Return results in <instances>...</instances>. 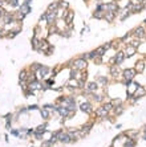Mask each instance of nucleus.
I'll use <instances>...</instances> for the list:
<instances>
[{"label":"nucleus","mask_w":146,"mask_h":147,"mask_svg":"<svg viewBox=\"0 0 146 147\" xmlns=\"http://www.w3.org/2000/svg\"><path fill=\"white\" fill-rule=\"evenodd\" d=\"M58 140H60L61 143H64V144H68V143H72L73 142V139H72L71 135H69L68 133H64V131H61L60 135H58Z\"/></svg>","instance_id":"f03ea898"},{"label":"nucleus","mask_w":146,"mask_h":147,"mask_svg":"<svg viewBox=\"0 0 146 147\" xmlns=\"http://www.w3.org/2000/svg\"><path fill=\"white\" fill-rule=\"evenodd\" d=\"M124 147H136V140L132 138H127V142L124 144Z\"/></svg>","instance_id":"5701e85b"},{"label":"nucleus","mask_w":146,"mask_h":147,"mask_svg":"<svg viewBox=\"0 0 146 147\" xmlns=\"http://www.w3.org/2000/svg\"><path fill=\"white\" fill-rule=\"evenodd\" d=\"M122 76H124L125 80H132L134 78V76H136V69H126L122 72Z\"/></svg>","instance_id":"20e7f679"},{"label":"nucleus","mask_w":146,"mask_h":147,"mask_svg":"<svg viewBox=\"0 0 146 147\" xmlns=\"http://www.w3.org/2000/svg\"><path fill=\"white\" fill-rule=\"evenodd\" d=\"M109 72H110V74H112L113 77H117V76H118V73H120L118 65H112V66L109 68Z\"/></svg>","instance_id":"4468645a"},{"label":"nucleus","mask_w":146,"mask_h":147,"mask_svg":"<svg viewBox=\"0 0 146 147\" xmlns=\"http://www.w3.org/2000/svg\"><path fill=\"white\" fill-rule=\"evenodd\" d=\"M96 57H97L96 50H92V52H89V53H88V60H94Z\"/></svg>","instance_id":"473e14b6"},{"label":"nucleus","mask_w":146,"mask_h":147,"mask_svg":"<svg viewBox=\"0 0 146 147\" xmlns=\"http://www.w3.org/2000/svg\"><path fill=\"white\" fill-rule=\"evenodd\" d=\"M125 60V53L124 52H118L116 56H114V65H121Z\"/></svg>","instance_id":"0eeeda50"},{"label":"nucleus","mask_w":146,"mask_h":147,"mask_svg":"<svg viewBox=\"0 0 146 147\" xmlns=\"http://www.w3.org/2000/svg\"><path fill=\"white\" fill-rule=\"evenodd\" d=\"M58 8V2H53L48 5V11H57Z\"/></svg>","instance_id":"a878e982"},{"label":"nucleus","mask_w":146,"mask_h":147,"mask_svg":"<svg viewBox=\"0 0 146 147\" xmlns=\"http://www.w3.org/2000/svg\"><path fill=\"white\" fill-rule=\"evenodd\" d=\"M105 52H106V50H105V49H104V46L101 45V46H98V48L96 49V54H97L98 57H102V56L105 54Z\"/></svg>","instance_id":"412c9836"},{"label":"nucleus","mask_w":146,"mask_h":147,"mask_svg":"<svg viewBox=\"0 0 146 147\" xmlns=\"http://www.w3.org/2000/svg\"><path fill=\"white\" fill-rule=\"evenodd\" d=\"M145 140H146V135H145Z\"/></svg>","instance_id":"8fccbe9b"},{"label":"nucleus","mask_w":146,"mask_h":147,"mask_svg":"<svg viewBox=\"0 0 146 147\" xmlns=\"http://www.w3.org/2000/svg\"><path fill=\"white\" fill-rule=\"evenodd\" d=\"M52 146H53V143H52L49 139L48 140H44V142L41 143V147H52Z\"/></svg>","instance_id":"72a5a7b5"},{"label":"nucleus","mask_w":146,"mask_h":147,"mask_svg":"<svg viewBox=\"0 0 146 147\" xmlns=\"http://www.w3.org/2000/svg\"><path fill=\"white\" fill-rule=\"evenodd\" d=\"M114 111H116V114H117V115H120V114L124 113V109H122V106H118V109L116 107V110H114Z\"/></svg>","instance_id":"4c0bfd02"},{"label":"nucleus","mask_w":146,"mask_h":147,"mask_svg":"<svg viewBox=\"0 0 146 147\" xmlns=\"http://www.w3.org/2000/svg\"><path fill=\"white\" fill-rule=\"evenodd\" d=\"M49 68L48 66H45V65H41V68L39 69V74H40V77H44V76H46L49 73Z\"/></svg>","instance_id":"f3484780"},{"label":"nucleus","mask_w":146,"mask_h":147,"mask_svg":"<svg viewBox=\"0 0 146 147\" xmlns=\"http://www.w3.org/2000/svg\"><path fill=\"white\" fill-rule=\"evenodd\" d=\"M106 11H112V12H114L117 15V12L120 11V7L118 4H117V2H110L106 4Z\"/></svg>","instance_id":"423d86ee"},{"label":"nucleus","mask_w":146,"mask_h":147,"mask_svg":"<svg viewBox=\"0 0 146 147\" xmlns=\"http://www.w3.org/2000/svg\"><path fill=\"white\" fill-rule=\"evenodd\" d=\"M102 46H104V49H105V50L110 49V48H112V41H108V43H105Z\"/></svg>","instance_id":"e433bc0d"},{"label":"nucleus","mask_w":146,"mask_h":147,"mask_svg":"<svg viewBox=\"0 0 146 147\" xmlns=\"http://www.w3.org/2000/svg\"><path fill=\"white\" fill-rule=\"evenodd\" d=\"M96 115H97V117H100V118H105V117L108 115V111L101 106V107H98V109L96 110Z\"/></svg>","instance_id":"f8f14e48"},{"label":"nucleus","mask_w":146,"mask_h":147,"mask_svg":"<svg viewBox=\"0 0 146 147\" xmlns=\"http://www.w3.org/2000/svg\"><path fill=\"white\" fill-rule=\"evenodd\" d=\"M46 19V12H44L41 16H40V21H43V20H45Z\"/></svg>","instance_id":"37998d69"},{"label":"nucleus","mask_w":146,"mask_h":147,"mask_svg":"<svg viewBox=\"0 0 146 147\" xmlns=\"http://www.w3.org/2000/svg\"><path fill=\"white\" fill-rule=\"evenodd\" d=\"M113 105V107H118V106H122V101L121 99H113L112 102H110Z\"/></svg>","instance_id":"c756f323"},{"label":"nucleus","mask_w":146,"mask_h":147,"mask_svg":"<svg viewBox=\"0 0 146 147\" xmlns=\"http://www.w3.org/2000/svg\"><path fill=\"white\" fill-rule=\"evenodd\" d=\"M145 2H146V0H136L134 3H145Z\"/></svg>","instance_id":"c03bdc74"},{"label":"nucleus","mask_w":146,"mask_h":147,"mask_svg":"<svg viewBox=\"0 0 146 147\" xmlns=\"http://www.w3.org/2000/svg\"><path fill=\"white\" fill-rule=\"evenodd\" d=\"M92 97H93V99H94V101H97V102H101V101H102V97L98 96V94H92Z\"/></svg>","instance_id":"c9c22d12"},{"label":"nucleus","mask_w":146,"mask_h":147,"mask_svg":"<svg viewBox=\"0 0 146 147\" xmlns=\"http://www.w3.org/2000/svg\"><path fill=\"white\" fill-rule=\"evenodd\" d=\"M56 19H57V11H46V24L48 25H53L56 24Z\"/></svg>","instance_id":"f257e3e1"},{"label":"nucleus","mask_w":146,"mask_h":147,"mask_svg":"<svg viewBox=\"0 0 146 147\" xmlns=\"http://www.w3.org/2000/svg\"><path fill=\"white\" fill-rule=\"evenodd\" d=\"M73 66L78 70L85 69L86 68V60H83V58H80V57L76 58V60H73Z\"/></svg>","instance_id":"7ed1b4c3"},{"label":"nucleus","mask_w":146,"mask_h":147,"mask_svg":"<svg viewBox=\"0 0 146 147\" xmlns=\"http://www.w3.org/2000/svg\"><path fill=\"white\" fill-rule=\"evenodd\" d=\"M84 2H88V0H84Z\"/></svg>","instance_id":"3c124183"},{"label":"nucleus","mask_w":146,"mask_h":147,"mask_svg":"<svg viewBox=\"0 0 146 147\" xmlns=\"http://www.w3.org/2000/svg\"><path fill=\"white\" fill-rule=\"evenodd\" d=\"M41 68V64H39V62H33L32 65H31V70L35 73V72H39V69Z\"/></svg>","instance_id":"b1692460"},{"label":"nucleus","mask_w":146,"mask_h":147,"mask_svg":"<svg viewBox=\"0 0 146 147\" xmlns=\"http://www.w3.org/2000/svg\"><path fill=\"white\" fill-rule=\"evenodd\" d=\"M33 81H36V76H35V73H28L27 74V82L29 84V82H33Z\"/></svg>","instance_id":"393cba45"},{"label":"nucleus","mask_w":146,"mask_h":147,"mask_svg":"<svg viewBox=\"0 0 146 147\" xmlns=\"http://www.w3.org/2000/svg\"><path fill=\"white\" fill-rule=\"evenodd\" d=\"M80 110L81 111H84V113H92L93 111V107H92V103L90 102H83L80 105Z\"/></svg>","instance_id":"39448f33"},{"label":"nucleus","mask_w":146,"mask_h":147,"mask_svg":"<svg viewBox=\"0 0 146 147\" xmlns=\"http://www.w3.org/2000/svg\"><path fill=\"white\" fill-rule=\"evenodd\" d=\"M73 17H74V12L69 9V11H68V15H67V17H65V23H67V25H72V20H73Z\"/></svg>","instance_id":"9b49d317"},{"label":"nucleus","mask_w":146,"mask_h":147,"mask_svg":"<svg viewBox=\"0 0 146 147\" xmlns=\"http://www.w3.org/2000/svg\"><path fill=\"white\" fill-rule=\"evenodd\" d=\"M45 84L51 86V85H53V84H55V80H53V78H49V80H46V81H45Z\"/></svg>","instance_id":"ea45409f"},{"label":"nucleus","mask_w":146,"mask_h":147,"mask_svg":"<svg viewBox=\"0 0 146 147\" xmlns=\"http://www.w3.org/2000/svg\"><path fill=\"white\" fill-rule=\"evenodd\" d=\"M5 13H7V11H5L4 8L0 7V19H3V17L5 16Z\"/></svg>","instance_id":"58836bf2"},{"label":"nucleus","mask_w":146,"mask_h":147,"mask_svg":"<svg viewBox=\"0 0 146 147\" xmlns=\"http://www.w3.org/2000/svg\"><path fill=\"white\" fill-rule=\"evenodd\" d=\"M32 48L35 50H39V48H40V40L37 39V36H35V34L32 37Z\"/></svg>","instance_id":"2eb2a0df"},{"label":"nucleus","mask_w":146,"mask_h":147,"mask_svg":"<svg viewBox=\"0 0 146 147\" xmlns=\"http://www.w3.org/2000/svg\"><path fill=\"white\" fill-rule=\"evenodd\" d=\"M146 94V90L143 89L142 86H138V89L136 90V93H134V97H137V98H141L142 96H145Z\"/></svg>","instance_id":"a211bd4d"},{"label":"nucleus","mask_w":146,"mask_h":147,"mask_svg":"<svg viewBox=\"0 0 146 147\" xmlns=\"http://www.w3.org/2000/svg\"><path fill=\"white\" fill-rule=\"evenodd\" d=\"M27 109H28V110H37L39 106H37V105H31V106H28Z\"/></svg>","instance_id":"a19ab883"},{"label":"nucleus","mask_w":146,"mask_h":147,"mask_svg":"<svg viewBox=\"0 0 146 147\" xmlns=\"http://www.w3.org/2000/svg\"><path fill=\"white\" fill-rule=\"evenodd\" d=\"M19 11H20V12H23V13H25V15H28V13L32 11V8H31V5H29V4H27V3H21V4H20V7H19Z\"/></svg>","instance_id":"1a4fd4ad"},{"label":"nucleus","mask_w":146,"mask_h":147,"mask_svg":"<svg viewBox=\"0 0 146 147\" xmlns=\"http://www.w3.org/2000/svg\"><path fill=\"white\" fill-rule=\"evenodd\" d=\"M143 68H145V65H143V61H139V62H137V70L139 73L141 72H143Z\"/></svg>","instance_id":"2f4dec72"},{"label":"nucleus","mask_w":146,"mask_h":147,"mask_svg":"<svg viewBox=\"0 0 146 147\" xmlns=\"http://www.w3.org/2000/svg\"><path fill=\"white\" fill-rule=\"evenodd\" d=\"M143 23H145V24H146V19H145V21H143Z\"/></svg>","instance_id":"de8ad7c7"},{"label":"nucleus","mask_w":146,"mask_h":147,"mask_svg":"<svg viewBox=\"0 0 146 147\" xmlns=\"http://www.w3.org/2000/svg\"><path fill=\"white\" fill-rule=\"evenodd\" d=\"M11 134H12V135H15V137H19L20 131H19V130H11Z\"/></svg>","instance_id":"79ce46f5"},{"label":"nucleus","mask_w":146,"mask_h":147,"mask_svg":"<svg viewBox=\"0 0 146 147\" xmlns=\"http://www.w3.org/2000/svg\"><path fill=\"white\" fill-rule=\"evenodd\" d=\"M133 34H134V36H136V37H138V39H141V37H143L145 36V29H143V27H137L136 29H134V31L132 32Z\"/></svg>","instance_id":"6e6552de"},{"label":"nucleus","mask_w":146,"mask_h":147,"mask_svg":"<svg viewBox=\"0 0 146 147\" xmlns=\"http://www.w3.org/2000/svg\"><path fill=\"white\" fill-rule=\"evenodd\" d=\"M114 17H116V13L112 12V11H105V13H104V19L106 20L108 23H112L114 20Z\"/></svg>","instance_id":"9d476101"},{"label":"nucleus","mask_w":146,"mask_h":147,"mask_svg":"<svg viewBox=\"0 0 146 147\" xmlns=\"http://www.w3.org/2000/svg\"><path fill=\"white\" fill-rule=\"evenodd\" d=\"M97 84L106 85V84H108V78H106V77H102V76H100V77H97Z\"/></svg>","instance_id":"bb28decb"},{"label":"nucleus","mask_w":146,"mask_h":147,"mask_svg":"<svg viewBox=\"0 0 146 147\" xmlns=\"http://www.w3.org/2000/svg\"><path fill=\"white\" fill-rule=\"evenodd\" d=\"M31 2L32 0H24V3H27V4H31Z\"/></svg>","instance_id":"a18cd8bd"},{"label":"nucleus","mask_w":146,"mask_h":147,"mask_svg":"<svg viewBox=\"0 0 146 147\" xmlns=\"http://www.w3.org/2000/svg\"><path fill=\"white\" fill-rule=\"evenodd\" d=\"M130 45L133 46V48H136V49H137L138 46L141 45V41H139V40H138V41H137V40H134V41H132V43H130Z\"/></svg>","instance_id":"f704fd0d"},{"label":"nucleus","mask_w":146,"mask_h":147,"mask_svg":"<svg viewBox=\"0 0 146 147\" xmlns=\"http://www.w3.org/2000/svg\"><path fill=\"white\" fill-rule=\"evenodd\" d=\"M97 2H102V0H97Z\"/></svg>","instance_id":"09e8293b"},{"label":"nucleus","mask_w":146,"mask_h":147,"mask_svg":"<svg viewBox=\"0 0 146 147\" xmlns=\"http://www.w3.org/2000/svg\"><path fill=\"white\" fill-rule=\"evenodd\" d=\"M113 2H120V0H113Z\"/></svg>","instance_id":"49530a36"},{"label":"nucleus","mask_w":146,"mask_h":147,"mask_svg":"<svg viewBox=\"0 0 146 147\" xmlns=\"http://www.w3.org/2000/svg\"><path fill=\"white\" fill-rule=\"evenodd\" d=\"M104 13H105V11H94V13H93V17L94 19H98V20H101L104 19Z\"/></svg>","instance_id":"6ab92c4d"},{"label":"nucleus","mask_w":146,"mask_h":147,"mask_svg":"<svg viewBox=\"0 0 146 147\" xmlns=\"http://www.w3.org/2000/svg\"><path fill=\"white\" fill-rule=\"evenodd\" d=\"M40 113H41V117H43L44 119H49L51 113L48 111V109H41V110H40Z\"/></svg>","instance_id":"aec40b11"},{"label":"nucleus","mask_w":146,"mask_h":147,"mask_svg":"<svg viewBox=\"0 0 146 147\" xmlns=\"http://www.w3.org/2000/svg\"><path fill=\"white\" fill-rule=\"evenodd\" d=\"M97 89H98V84H97V82H89L88 86H86V90H89L90 93L96 91Z\"/></svg>","instance_id":"dca6fc26"},{"label":"nucleus","mask_w":146,"mask_h":147,"mask_svg":"<svg viewBox=\"0 0 146 147\" xmlns=\"http://www.w3.org/2000/svg\"><path fill=\"white\" fill-rule=\"evenodd\" d=\"M102 107H104L105 110H106L108 113H109L110 110H113V109H114V107H113V105L110 103V102H108V103H104V105H102Z\"/></svg>","instance_id":"7c9ffc66"},{"label":"nucleus","mask_w":146,"mask_h":147,"mask_svg":"<svg viewBox=\"0 0 146 147\" xmlns=\"http://www.w3.org/2000/svg\"><path fill=\"white\" fill-rule=\"evenodd\" d=\"M27 74H28V73H27V70H25V69H23L21 72L19 73V80H20V81H27Z\"/></svg>","instance_id":"4be33fe9"},{"label":"nucleus","mask_w":146,"mask_h":147,"mask_svg":"<svg viewBox=\"0 0 146 147\" xmlns=\"http://www.w3.org/2000/svg\"><path fill=\"white\" fill-rule=\"evenodd\" d=\"M125 53V57H132L134 53H136V48H133L132 45H127V48H126V50L124 52Z\"/></svg>","instance_id":"ddd939ff"},{"label":"nucleus","mask_w":146,"mask_h":147,"mask_svg":"<svg viewBox=\"0 0 146 147\" xmlns=\"http://www.w3.org/2000/svg\"><path fill=\"white\" fill-rule=\"evenodd\" d=\"M78 73H80V70H78V69H76V68H74V69H72V70H71V76H69V78L73 80L74 77H78V76H77Z\"/></svg>","instance_id":"cd10ccee"},{"label":"nucleus","mask_w":146,"mask_h":147,"mask_svg":"<svg viewBox=\"0 0 146 147\" xmlns=\"http://www.w3.org/2000/svg\"><path fill=\"white\" fill-rule=\"evenodd\" d=\"M46 123H44V125H41V126H39V127H36V130L35 131H37V133H41V134H44V133H46Z\"/></svg>","instance_id":"c85d7f7f"}]
</instances>
